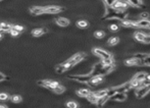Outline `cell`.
Listing matches in <instances>:
<instances>
[{
    "instance_id": "1",
    "label": "cell",
    "mask_w": 150,
    "mask_h": 108,
    "mask_svg": "<svg viewBox=\"0 0 150 108\" xmlns=\"http://www.w3.org/2000/svg\"><path fill=\"white\" fill-rule=\"evenodd\" d=\"M86 57V54L83 53V52H80V53L75 54L73 57H70V59H68L66 61L62 62V65L64 66L66 71H68L70 68H72L73 66H75L76 64L80 63L81 61L84 60V58Z\"/></svg>"
},
{
    "instance_id": "2",
    "label": "cell",
    "mask_w": 150,
    "mask_h": 108,
    "mask_svg": "<svg viewBox=\"0 0 150 108\" xmlns=\"http://www.w3.org/2000/svg\"><path fill=\"white\" fill-rule=\"evenodd\" d=\"M109 10L105 13L102 19H119V21H125L127 17V13H125V11H119L115 10L113 7H108Z\"/></svg>"
},
{
    "instance_id": "3",
    "label": "cell",
    "mask_w": 150,
    "mask_h": 108,
    "mask_svg": "<svg viewBox=\"0 0 150 108\" xmlns=\"http://www.w3.org/2000/svg\"><path fill=\"white\" fill-rule=\"evenodd\" d=\"M92 77H93V75H92L91 73H88V75H70L68 78L74 81H77V82L79 83H82V84H89Z\"/></svg>"
},
{
    "instance_id": "4",
    "label": "cell",
    "mask_w": 150,
    "mask_h": 108,
    "mask_svg": "<svg viewBox=\"0 0 150 108\" xmlns=\"http://www.w3.org/2000/svg\"><path fill=\"white\" fill-rule=\"evenodd\" d=\"M37 84L40 86V87L46 88V89H49L51 91H53L57 86H59V83L56 81H50V80H42V81H38Z\"/></svg>"
},
{
    "instance_id": "5",
    "label": "cell",
    "mask_w": 150,
    "mask_h": 108,
    "mask_svg": "<svg viewBox=\"0 0 150 108\" xmlns=\"http://www.w3.org/2000/svg\"><path fill=\"white\" fill-rule=\"evenodd\" d=\"M64 7L58 6V5L45 6V13H48V14H56L61 11H64Z\"/></svg>"
},
{
    "instance_id": "6",
    "label": "cell",
    "mask_w": 150,
    "mask_h": 108,
    "mask_svg": "<svg viewBox=\"0 0 150 108\" xmlns=\"http://www.w3.org/2000/svg\"><path fill=\"white\" fill-rule=\"evenodd\" d=\"M150 92V85H144L142 87H140L139 89L136 90V96L137 98H143L146 95H148V93Z\"/></svg>"
},
{
    "instance_id": "7",
    "label": "cell",
    "mask_w": 150,
    "mask_h": 108,
    "mask_svg": "<svg viewBox=\"0 0 150 108\" xmlns=\"http://www.w3.org/2000/svg\"><path fill=\"white\" fill-rule=\"evenodd\" d=\"M125 64L128 66H143L145 65V61L132 57V58L125 60Z\"/></svg>"
},
{
    "instance_id": "8",
    "label": "cell",
    "mask_w": 150,
    "mask_h": 108,
    "mask_svg": "<svg viewBox=\"0 0 150 108\" xmlns=\"http://www.w3.org/2000/svg\"><path fill=\"white\" fill-rule=\"evenodd\" d=\"M93 53L96 55V56L100 57L101 59H107V58H111V54L106 52L105 50L100 49V48H94L93 49Z\"/></svg>"
},
{
    "instance_id": "9",
    "label": "cell",
    "mask_w": 150,
    "mask_h": 108,
    "mask_svg": "<svg viewBox=\"0 0 150 108\" xmlns=\"http://www.w3.org/2000/svg\"><path fill=\"white\" fill-rule=\"evenodd\" d=\"M115 90V93H127L130 89H132L131 83H126V84H123L119 87H112Z\"/></svg>"
},
{
    "instance_id": "10",
    "label": "cell",
    "mask_w": 150,
    "mask_h": 108,
    "mask_svg": "<svg viewBox=\"0 0 150 108\" xmlns=\"http://www.w3.org/2000/svg\"><path fill=\"white\" fill-rule=\"evenodd\" d=\"M128 6H129V3L127 1H123V0H119L115 5H113V8L115 10H119V11H125L127 9Z\"/></svg>"
},
{
    "instance_id": "11",
    "label": "cell",
    "mask_w": 150,
    "mask_h": 108,
    "mask_svg": "<svg viewBox=\"0 0 150 108\" xmlns=\"http://www.w3.org/2000/svg\"><path fill=\"white\" fill-rule=\"evenodd\" d=\"M30 12L32 15L45 14V6H32L30 8Z\"/></svg>"
},
{
    "instance_id": "12",
    "label": "cell",
    "mask_w": 150,
    "mask_h": 108,
    "mask_svg": "<svg viewBox=\"0 0 150 108\" xmlns=\"http://www.w3.org/2000/svg\"><path fill=\"white\" fill-rule=\"evenodd\" d=\"M136 28L150 29V21L149 19H140V21H136Z\"/></svg>"
},
{
    "instance_id": "13",
    "label": "cell",
    "mask_w": 150,
    "mask_h": 108,
    "mask_svg": "<svg viewBox=\"0 0 150 108\" xmlns=\"http://www.w3.org/2000/svg\"><path fill=\"white\" fill-rule=\"evenodd\" d=\"M110 100L112 101H117V102H123L127 99V96H126V93H115L113 96L110 97Z\"/></svg>"
},
{
    "instance_id": "14",
    "label": "cell",
    "mask_w": 150,
    "mask_h": 108,
    "mask_svg": "<svg viewBox=\"0 0 150 108\" xmlns=\"http://www.w3.org/2000/svg\"><path fill=\"white\" fill-rule=\"evenodd\" d=\"M102 81H103V75H93L91 81H90L89 85H91V86H96V85L100 84Z\"/></svg>"
},
{
    "instance_id": "15",
    "label": "cell",
    "mask_w": 150,
    "mask_h": 108,
    "mask_svg": "<svg viewBox=\"0 0 150 108\" xmlns=\"http://www.w3.org/2000/svg\"><path fill=\"white\" fill-rule=\"evenodd\" d=\"M47 30L44 28H38V29H34L33 31H32V35L34 36V37H41V36H43L44 34H46Z\"/></svg>"
},
{
    "instance_id": "16",
    "label": "cell",
    "mask_w": 150,
    "mask_h": 108,
    "mask_svg": "<svg viewBox=\"0 0 150 108\" xmlns=\"http://www.w3.org/2000/svg\"><path fill=\"white\" fill-rule=\"evenodd\" d=\"M0 28H1V31H2V32H5V33H10V31L12 30L13 26L10 25V24H7V23L2 21V23H0Z\"/></svg>"
},
{
    "instance_id": "17",
    "label": "cell",
    "mask_w": 150,
    "mask_h": 108,
    "mask_svg": "<svg viewBox=\"0 0 150 108\" xmlns=\"http://www.w3.org/2000/svg\"><path fill=\"white\" fill-rule=\"evenodd\" d=\"M55 21L60 27H68L70 25V19H66V17H58V19H56Z\"/></svg>"
},
{
    "instance_id": "18",
    "label": "cell",
    "mask_w": 150,
    "mask_h": 108,
    "mask_svg": "<svg viewBox=\"0 0 150 108\" xmlns=\"http://www.w3.org/2000/svg\"><path fill=\"white\" fill-rule=\"evenodd\" d=\"M90 93H91V91H90L89 89H80V90H78L77 91L78 96L84 97V98H87V97L90 95Z\"/></svg>"
},
{
    "instance_id": "19",
    "label": "cell",
    "mask_w": 150,
    "mask_h": 108,
    "mask_svg": "<svg viewBox=\"0 0 150 108\" xmlns=\"http://www.w3.org/2000/svg\"><path fill=\"white\" fill-rule=\"evenodd\" d=\"M145 37H146V34H144L143 32H136L135 35H134V38H135L137 41L143 42V43H144V40H145Z\"/></svg>"
},
{
    "instance_id": "20",
    "label": "cell",
    "mask_w": 150,
    "mask_h": 108,
    "mask_svg": "<svg viewBox=\"0 0 150 108\" xmlns=\"http://www.w3.org/2000/svg\"><path fill=\"white\" fill-rule=\"evenodd\" d=\"M122 25L126 28H136V21H128L125 19L122 21Z\"/></svg>"
},
{
    "instance_id": "21",
    "label": "cell",
    "mask_w": 150,
    "mask_h": 108,
    "mask_svg": "<svg viewBox=\"0 0 150 108\" xmlns=\"http://www.w3.org/2000/svg\"><path fill=\"white\" fill-rule=\"evenodd\" d=\"M146 77H147V73H136V75H134L133 79H135V80L140 81V82L143 83L144 81L146 80Z\"/></svg>"
},
{
    "instance_id": "22",
    "label": "cell",
    "mask_w": 150,
    "mask_h": 108,
    "mask_svg": "<svg viewBox=\"0 0 150 108\" xmlns=\"http://www.w3.org/2000/svg\"><path fill=\"white\" fill-rule=\"evenodd\" d=\"M87 100L92 104H97V102H98V98L96 97V95L94 94V92H91V93H90L89 96L87 97Z\"/></svg>"
},
{
    "instance_id": "23",
    "label": "cell",
    "mask_w": 150,
    "mask_h": 108,
    "mask_svg": "<svg viewBox=\"0 0 150 108\" xmlns=\"http://www.w3.org/2000/svg\"><path fill=\"white\" fill-rule=\"evenodd\" d=\"M107 92H108V89H104V90H100V91L94 92V94L96 95L97 98L100 99V98H103V97L107 96Z\"/></svg>"
},
{
    "instance_id": "24",
    "label": "cell",
    "mask_w": 150,
    "mask_h": 108,
    "mask_svg": "<svg viewBox=\"0 0 150 108\" xmlns=\"http://www.w3.org/2000/svg\"><path fill=\"white\" fill-rule=\"evenodd\" d=\"M129 5L133 7H141L142 6V1L141 0H127Z\"/></svg>"
},
{
    "instance_id": "25",
    "label": "cell",
    "mask_w": 150,
    "mask_h": 108,
    "mask_svg": "<svg viewBox=\"0 0 150 108\" xmlns=\"http://www.w3.org/2000/svg\"><path fill=\"white\" fill-rule=\"evenodd\" d=\"M130 83H131L132 88H136V89H139L140 87H142V86H143V83L140 82V81L135 80V79H132V81Z\"/></svg>"
},
{
    "instance_id": "26",
    "label": "cell",
    "mask_w": 150,
    "mask_h": 108,
    "mask_svg": "<svg viewBox=\"0 0 150 108\" xmlns=\"http://www.w3.org/2000/svg\"><path fill=\"white\" fill-rule=\"evenodd\" d=\"M119 42H120V38L119 37H111L108 40L107 44L109 45V46H115V45L119 44Z\"/></svg>"
},
{
    "instance_id": "27",
    "label": "cell",
    "mask_w": 150,
    "mask_h": 108,
    "mask_svg": "<svg viewBox=\"0 0 150 108\" xmlns=\"http://www.w3.org/2000/svg\"><path fill=\"white\" fill-rule=\"evenodd\" d=\"M66 91V88L62 86V85H59V86H57L55 89L53 90V92L55 93V94H57V95H60V94H62L64 92Z\"/></svg>"
},
{
    "instance_id": "28",
    "label": "cell",
    "mask_w": 150,
    "mask_h": 108,
    "mask_svg": "<svg viewBox=\"0 0 150 108\" xmlns=\"http://www.w3.org/2000/svg\"><path fill=\"white\" fill-rule=\"evenodd\" d=\"M108 100H109V97H108V96L98 99V102H97V106H98V107H102V106H103L104 104H105L106 102L108 101Z\"/></svg>"
},
{
    "instance_id": "29",
    "label": "cell",
    "mask_w": 150,
    "mask_h": 108,
    "mask_svg": "<svg viewBox=\"0 0 150 108\" xmlns=\"http://www.w3.org/2000/svg\"><path fill=\"white\" fill-rule=\"evenodd\" d=\"M77 26L81 29H84V28H87L88 27V21H84V19H81V21H77Z\"/></svg>"
},
{
    "instance_id": "30",
    "label": "cell",
    "mask_w": 150,
    "mask_h": 108,
    "mask_svg": "<svg viewBox=\"0 0 150 108\" xmlns=\"http://www.w3.org/2000/svg\"><path fill=\"white\" fill-rule=\"evenodd\" d=\"M10 99H11V101L13 102V103H21V102L23 101V98H21V96H19V95H13L12 97H10Z\"/></svg>"
},
{
    "instance_id": "31",
    "label": "cell",
    "mask_w": 150,
    "mask_h": 108,
    "mask_svg": "<svg viewBox=\"0 0 150 108\" xmlns=\"http://www.w3.org/2000/svg\"><path fill=\"white\" fill-rule=\"evenodd\" d=\"M101 62H102L104 65H112V64H115V61H113L112 57L107 59H101Z\"/></svg>"
},
{
    "instance_id": "32",
    "label": "cell",
    "mask_w": 150,
    "mask_h": 108,
    "mask_svg": "<svg viewBox=\"0 0 150 108\" xmlns=\"http://www.w3.org/2000/svg\"><path fill=\"white\" fill-rule=\"evenodd\" d=\"M55 71H56L57 73H64L66 71V68H64V66L62 65V63L58 64V65H56V67H55Z\"/></svg>"
},
{
    "instance_id": "33",
    "label": "cell",
    "mask_w": 150,
    "mask_h": 108,
    "mask_svg": "<svg viewBox=\"0 0 150 108\" xmlns=\"http://www.w3.org/2000/svg\"><path fill=\"white\" fill-rule=\"evenodd\" d=\"M94 36H95V38H97V39H103L104 36H105V33H104L103 31H97V32H95Z\"/></svg>"
},
{
    "instance_id": "34",
    "label": "cell",
    "mask_w": 150,
    "mask_h": 108,
    "mask_svg": "<svg viewBox=\"0 0 150 108\" xmlns=\"http://www.w3.org/2000/svg\"><path fill=\"white\" fill-rule=\"evenodd\" d=\"M119 0H104V3L107 7H112Z\"/></svg>"
},
{
    "instance_id": "35",
    "label": "cell",
    "mask_w": 150,
    "mask_h": 108,
    "mask_svg": "<svg viewBox=\"0 0 150 108\" xmlns=\"http://www.w3.org/2000/svg\"><path fill=\"white\" fill-rule=\"evenodd\" d=\"M66 107L68 108H78V103L75 101H68V102H66Z\"/></svg>"
},
{
    "instance_id": "36",
    "label": "cell",
    "mask_w": 150,
    "mask_h": 108,
    "mask_svg": "<svg viewBox=\"0 0 150 108\" xmlns=\"http://www.w3.org/2000/svg\"><path fill=\"white\" fill-rule=\"evenodd\" d=\"M148 54H141V53H138V54H135L134 55V58H137V59H141V60H144V59L147 57Z\"/></svg>"
},
{
    "instance_id": "37",
    "label": "cell",
    "mask_w": 150,
    "mask_h": 108,
    "mask_svg": "<svg viewBox=\"0 0 150 108\" xmlns=\"http://www.w3.org/2000/svg\"><path fill=\"white\" fill-rule=\"evenodd\" d=\"M10 98V96L7 93H0V100L1 101H5V100H8Z\"/></svg>"
},
{
    "instance_id": "38",
    "label": "cell",
    "mask_w": 150,
    "mask_h": 108,
    "mask_svg": "<svg viewBox=\"0 0 150 108\" xmlns=\"http://www.w3.org/2000/svg\"><path fill=\"white\" fill-rule=\"evenodd\" d=\"M109 29L112 31V32H117V31H119V26H117V24H112L109 26Z\"/></svg>"
},
{
    "instance_id": "39",
    "label": "cell",
    "mask_w": 150,
    "mask_h": 108,
    "mask_svg": "<svg viewBox=\"0 0 150 108\" xmlns=\"http://www.w3.org/2000/svg\"><path fill=\"white\" fill-rule=\"evenodd\" d=\"M148 17H149V13H148V12H142V13L140 14L141 19H147Z\"/></svg>"
},
{
    "instance_id": "40",
    "label": "cell",
    "mask_w": 150,
    "mask_h": 108,
    "mask_svg": "<svg viewBox=\"0 0 150 108\" xmlns=\"http://www.w3.org/2000/svg\"><path fill=\"white\" fill-rule=\"evenodd\" d=\"M13 29L14 30H17V32H19V33H21V32H23V27H21V26H19V25H15V26H13Z\"/></svg>"
},
{
    "instance_id": "41",
    "label": "cell",
    "mask_w": 150,
    "mask_h": 108,
    "mask_svg": "<svg viewBox=\"0 0 150 108\" xmlns=\"http://www.w3.org/2000/svg\"><path fill=\"white\" fill-rule=\"evenodd\" d=\"M9 34L12 36V37H17V36H19V32H17V30H14V29L12 28V30L10 31V33H9Z\"/></svg>"
},
{
    "instance_id": "42",
    "label": "cell",
    "mask_w": 150,
    "mask_h": 108,
    "mask_svg": "<svg viewBox=\"0 0 150 108\" xmlns=\"http://www.w3.org/2000/svg\"><path fill=\"white\" fill-rule=\"evenodd\" d=\"M144 61H145V65L150 66V55H149V54H148L147 57H146V58L144 59Z\"/></svg>"
},
{
    "instance_id": "43",
    "label": "cell",
    "mask_w": 150,
    "mask_h": 108,
    "mask_svg": "<svg viewBox=\"0 0 150 108\" xmlns=\"http://www.w3.org/2000/svg\"><path fill=\"white\" fill-rule=\"evenodd\" d=\"M144 85H150V75H147L146 77V80L143 82V86Z\"/></svg>"
},
{
    "instance_id": "44",
    "label": "cell",
    "mask_w": 150,
    "mask_h": 108,
    "mask_svg": "<svg viewBox=\"0 0 150 108\" xmlns=\"http://www.w3.org/2000/svg\"><path fill=\"white\" fill-rule=\"evenodd\" d=\"M5 80H7L6 75H5L4 73H0V82H3V81H5Z\"/></svg>"
},
{
    "instance_id": "45",
    "label": "cell",
    "mask_w": 150,
    "mask_h": 108,
    "mask_svg": "<svg viewBox=\"0 0 150 108\" xmlns=\"http://www.w3.org/2000/svg\"><path fill=\"white\" fill-rule=\"evenodd\" d=\"M144 43H146V44H150V35L149 36H146L145 40H144Z\"/></svg>"
},
{
    "instance_id": "46",
    "label": "cell",
    "mask_w": 150,
    "mask_h": 108,
    "mask_svg": "<svg viewBox=\"0 0 150 108\" xmlns=\"http://www.w3.org/2000/svg\"><path fill=\"white\" fill-rule=\"evenodd\" d=\"M0 108H8L6 105H3V104H0Z\"/></svg>"
},
{
    "instance_id": "47",
    "label": "cell",
    "mask_w": 150,
    "mask_h": 108,
    "mask_svg": "<svg viewBox=\"0 0 150 108\" xmlns=\"http://www.w3.org/2000/svg\"><path fill=\"white\" fill-rule=\"evenodd\" d=\"M1 39H2V35H1V34H0V40H1Z\"/></svg>"
},
{
    "instance_id": "48",
    "label": "cell",
    "mask_w": 150,
    "mask_h": 108,
    "mask_svg": "<svg viewBox=\"0 0 150 108\" xmlns=\"http://www.w3.org/2000/svg\"><path fill=\"white\" fill-rule=\"evenodd\" d=\"M0 32H2V31H1V28H0Z\"/></svg>"
},
{
    "instance_id": "49",
    "label": "cell",
    "mask_w": 150,
    "mask_h": 108,
    "mask_svg": "<svg viewBox=\"0 0 150 108\" xmlns=\"http://www.w3.org/2000/svg\"><path fill=\"white\" fill-rule=\"evenodd\" d=\"M0 1H2V0H0Z\"/></svg>"
}]
</instances>
